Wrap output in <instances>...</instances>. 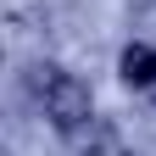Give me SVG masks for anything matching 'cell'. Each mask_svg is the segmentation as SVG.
<instances>
[{
    "label": "cell",
    "instance_id": "cell-1",
    "mask_svg": "<svg viewBox=\"0 0 156 156\" xmlns=\"http://www.w3.org/2000/svg\"><path fill=\"white\" fill-rule=\"evenodd\" d=\"M39 106H45V117H50L62 134H78V128L95 123V101H89V89L78 84L73 73H56V67L39 73Z\"/></svg>",
    "mask_w": 156,
    "mask_h": 156
},
{
    "label": "cell",
    "instance_id": "cell-2",
    "mask_svg": "<svg viewBox=\"0 0 156 156\" xmlns=\"http://www.w3.org/2000/svg\"><path fill=\"white\" fill-rule=\"evenodd\" d=\"M123 84L156 101V50L151 45H128L123 50Z\"/></svg>",
    "mask_w": 156,
    "mask_h": 156
}]
</instances>
